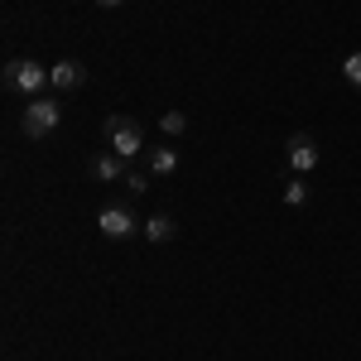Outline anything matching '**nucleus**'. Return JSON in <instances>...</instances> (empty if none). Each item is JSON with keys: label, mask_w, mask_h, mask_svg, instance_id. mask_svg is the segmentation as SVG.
<instances>
[{"label": "nucleus", "mask_w": 361, "mask_h": 361, "mask_svg": "<svg viewBox=\"0 0 361 361\" xmlns=\"http://www.w3.org/2000/svg\"><path fill=\"white\" fill-rule=\"evenodd\" d=\"M44 87H49V68H39L34 58H10L5 63V92H20L25 102H34V97H44Z\"/></svg>", "instance_id": "1"}, {"label": "nucleus", "mask_w": 361, "mask_h": 361, "mask_svg": "<svg viewBox=\"0 0 361 361\" xmlns=\"http://www.w3.org/2000/svg\"><path fill=\"white\" fill-rule=\"evenodd\" d=\"M102 135L111 145V154H121V159H135L140 149H145V130H140L135 116H106Z\"/></svg>", "instance_id": "2"}, {"label": "nucleus", "mask_w": 361, "mask_h": 361, "mask_svg": "<svg viewBox=\"0 0 361 361\" xmlns=\"http://www.w3.org/2000/svg\"><path fill=\"white\" fill-rule=\"evenodd\" d=\"M58 116H63V106H58L54 97H34L25 106V116H20V130L29 140H49L58 130Z\"/></svg>", "instance_id": "3"}, {"label": "nucleus", "mask_w": 361, "mask_h": 361, "mask_svg": "<svg viewBox=\"0 0 361 361\" xmlns=\"http://www.w3.org/2000/svg\"><path fill=\"white\" fill-rule=\"evenodd\" d=\"M97 226H102V236H111V241H126V236H135V231H145V222H140L130 207H102V217H97Z\"/></svg>", "instance_id": "4"}, {"label": "nucleus", "mask_w": 361, "mask_h": 361, "mask_svg": "<svg viewBox=\"0 0 361 361\" xmlns=\"http://www.w3.org/2000/svg\"><path fill=\"white\" fill-rule=\"evenodd\" d=\"M284 159H289V169H294V173H313V169H318V140L308 135V130L289 135V145H284Z\"/></svg>", "instance_id": "5"}, {"label": "nucleus", "mask_w": 361, "mask_h": 361, "mask_svg": "<svg viewBox=\"0 0 361 361\" xmlns=\"http://www.w3.org/2000/svg\"><path fill=\"white\" fill-rule=\"evenodd\" d=\"M82 82H87V68L78 58H63V63L49 68V87H58V92H78Z\"/></svg>", "instance_id": "6"}, {"label": "nucleus", "mask_w": 361, "mask_h": 361, "mask_svg": "<svg viewBox=\"0 0 361 361\" xmlns=\"http://www.w3.org/2000/svg\"><path fill=\"white\" fill-rule=\"evenodd\" d=\"M126 164H130V159H121V154L106 149V154H97V159H92V173H97L102 183H116V178H126V173H130Z\"/></svg>", "instance_id": "7"}, {"label": "nucleus", "mask_w": 361, "mask_h": 361, "mask_svg": "<svg viewBox=\"0 0 361 361\" xmlns=\"http://www.w3.org/2000/svg\"><path fill=\"white\" fill-rule=\"evenodd\" d=\"M173 231H178V222H173L169 212H154V217H145V241H154V246L173 241Z\"/></svg>", "instance_id": "8"}, {"label": "nucleus", "mask_w": 361, "mask_h": 361, "mask_svg": "<svg viewBox=\"0 0 361 361\" xmlns=\"http://www.w3.org/2000/svg\"><path fill=\"white\" fill-rule=\"evenodd\" d=\"M173 169H178V149H169V145H154V149H149V173H154V178H169Z\"/></svg>", "instance_id": "9"}, {"label": "nucleus", "mask_w": 361, "mask_h": 361, "mask_svg": "<svg viewBox=\"0 0 361 361\" xmlns=\"http://www.w3.org/2000/svg\"><path fill=\"white\" fill-rule=\"evenodd\" d=\"M159 130H164V135H183V130H188V116L183 111H164L159 116Z\"/></svg>", "instance_id": "10"}, {"label": "nucleus", "mask_w": 361, "mask_h": 361, "mask_svg": "<svg viewBox=\"0 0 361 361\" xmlns=\"http://www.w3.org/2000/svg\"><path fill=\"white\" fill-rule=\"evenodd\" d=\"M342 78L361 92V54H347V58H342Z\"/></svg>", "instance_id": "11"}, {"label": "nucleus", "mask_w": 361, "mask_h": 361, "mask_svg": "<svg viewBox=\"0 0 361 361\" xmlns=\"http://www.w3.org/2000/svg\"><path fill=\"white\" fill-rule=\"evenodd\" d=\"M284 202H289V207H304V202H308V183H299V178H294V183L284 188Z\"/></svg>", "instance_id": "12"}, {"label": "nucleus", "mask_w": 361, "mask_h": 361, "mask_svg": "<svg viewBox=\"0 0 361 361\" xmlns=\"http://www.w3.org/2000/svg\"><path fill=\"white\" fill-rule=\"evenodd\" d=\"M121 183H126L130 193H145V188H149V173H140V169H130V173H126Z\"/></svg>", "instance_id": "13"}, {"label": "nucleus", "mask_w": 361, "mask_h": 361, "mask_svg": "<svg viewBox=\"0 0 361 361\" xmlns=\"http://www.w3.org/2000/svg\"><path fill=\"white\" fill-rule=\"evenodd\" d=\"M97 5H102V10H116V5H126V0H97Z\"/></svg>", "instance_id": "14"}]
</instances>
